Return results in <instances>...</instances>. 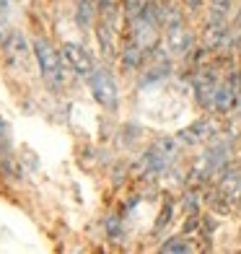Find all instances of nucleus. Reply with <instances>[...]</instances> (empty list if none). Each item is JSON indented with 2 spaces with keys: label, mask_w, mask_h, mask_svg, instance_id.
<instances>
[{
  "label": "nucleus",
  "mask_w": 241,
  "mask_h": 254,
  "mask_svg": "<svg viewBox=\"0 0 241 254\" xmlns=\"http://www.w3.org/2000/svg\"><path fill=\"white\" fill-rule=\"evenodd\" d=\"M143 60H145V50H143L137 42H132V39H130V42L120 50V63H122V67H124L127 73L140 70Z\"/></svg>",
  "instance_id": "0eeeda50"
},
{
  "label": "nucleus",
  "mask_w": 241,
  "mask_h": 254,
  "mask_svg": "<svg viewBox=\"0 0 241 254\" xmlns=\"http://www.w3.org/2000/svg\"><path fill=\"white\" fill-rule=\"evenodd\" d=\"M236 107L241 109V73H236Z\"/></svg>",
  "instance_id": "6ab92c4d"
},
{
  "label": "nucleus",
  "mask_w": 241,
  "mask_h": 254,
  "mask_svg": "<svg viewBox=\"0 0 241 254\" xmlns=\"http://www.w3.org/2000/svg\"><path fill=\"white\" fill-rule=\"evenodd\" d=\"M169 215H171V205H166L164 207V213H161V218H158V223H156V228H161L164 223H169Z\"/></svg>",
  "instance_id": "a211bd4d"
},
{
  "label": "nucleus",
  "mask_w": 241,
  "mask_h": 254,
  "mask_svg": "<svg viewBox=\"0 0 241 254\" xmlns=\"http://www.w3.org/2000/svg\"><path fill=\"white\" fill-rule=\"evenodd\" d=\"M161 252H192V244L187 239H169L161 244Z\"/></svg>",
  "instance_id": "4468645a"
},
{
  "label": "nucleus",
  "mask_w": 241,
  "mask_h": 254,
  "mask_svg": "<svg viewBox=\"0 0 241 254\" xmlns=\"http://www.w3.org/2000/svg\"><path fill=\"white\" fill-rule=\"evenodd\" d=\"M184 207H187V210H197V194H187V200H184Z\"/></svg>",
  "instance_id": "f3484780"
},
{
  "label": "nucleus",
  "mask_w": 241,
  "mask_h": 254,
  "mask_svg": "<svg viewBox=\"0 0 241 254\" xmlns=\"http://www.w3.org/2000/svg\"><path fill=\"white\" fill-rule=\"evenodd\" d=\"M0 143H8L5 140V122L3 120H0Z\"/></svg>",
  "instance_id": "aec40b11"
},
{
  "label": "nucleus",
  "mask_w": 241,
  "mask_h": 254,
  "mask_svg": "<svg viewBox=\"0 0 241 254\" xmlns=\"http://www.w3.org/2000/svg\"><path fill=\"white\" fill-rule=\"evenodd\" d=\"M153 148H156V151H161L166 158H171V156H174V151H177V143L171 140V137H161V140L153 143Z\"/></svg>",
  "instance_id": "2eb2a0df"
},
{
  "label": "nucleus",
  "mask_w": 241,
  "mask_h": 254,
  "mask_svg": "<svg viewBox=\"0 0 241 254\" xmlns=\"http://www.w3.org/2000/svg\"><path fill=\"white\" fill-rule=\"evenodd\" d=\"M0 47H3V57L10 67H26L29 57L34 55V47H29L24 31H18V29H8Z\"/></svg>",
  "instance_id": "f03ea898"
},
{
  "label": "nucleus",
  "mask_w": 241,
  "mask_h": 254,
  "mask_svg": "<svg viewBox=\"0 0 241 254\" xmlns=\"http://www.w3.org/2000/svg\"><path fill=\"white\" fill-rule=\"evenodd\" d=\"M114 24H109V21L101 18L99 21V26H96V39H99V47H101V55L104 57H112L117 55V44H114Z\"/></svg>",
  "instance_id": "1a4fd4ad"
},
{
  "label": "nucleus",
  "mask_w": 241,
  "mask_h": 254,
  "mask_svg": "<svg viewBox=\"0 0 241 254\" xmlns=\"http://www.w3.org/2000/svg\"><path fill=\"white\" fill-rule=\"evenodd\" d=\"M107 231H109V236L114 239V241H120V221H117V218H114V215H109L107 218Z\"/></svg>",
  "instance_id": "dca6fc26"
},
{
  "label": "nucleus",
  "mask_w": 241,
  "mask_h": 254,
  "mask_svg": "<svg viewBox=\"0 0 241 254\" xmlns=\"http://www.w3.org/2000/svg\"><path fill=\"white\" fill-rule=\"evenodd\" d=\"M213 132H215V127H213L210 120H197L192 127H187V130H181V132H179V140H181V143H187V145H194V143L208 140Z\"/></svg>",
  "instance_id": "6e6552de"
},
{
  "label": "nucleus",
  "mask_w": 241,
  "mask_h": 254,
  "mask_svg": "<svg viewBox=\"0 0 241 254\" xmlns=\"http://www.w3.org/2000/svg\"><path fill=\"white\" fill-rule=\"evenodd\" d=\"M234 0H210V13H208V24H226L228 10H231Z\"/></svg>",
  "instance_id": "9b49d317"
},
{
  "label": "nucleus",
  "mask_w": 241,
  "mask_h": 254,
  "mask_svg": "<svg viewBox=\"0 0 241 254\" xmlns=\"http://www.w3.org/2000/svg\"><path fill=\"white\" fill-rule=\"evenodd\" d=\"M236 107V75L218 83L215 88V99H213V109L221 112V114H228Z\"/></svg>",
  "instance_id": "423d86ee"
},
{
  "label": "nucleus",
  "mask_w": 241,
  "mask_h": 254,
  "mask_svg": "<svg viewBox=\"0 0 241 254\" xmlns=\"http://www.w3.org/2000/svg\"><path fill=\"white\" fill-rule=\"evenodd\" d=\"M5 8H8V0H0V13H5Z\"/></svg>",
  "instance_id": "4be33fe9"
},
{
  "label": "nucleus",
  "mask_w": 241,
  "mask_h": 254,
  "mask_svg": "<svg viewBox=\"0 0 241 254\" xmlns=\"http://www.w3.org/2000/svg\"><path fill=\"white\" fill-rule=\"evenodd\" d=\"M88 83H91V94H94V99L101 107L109 109V112L117 109L120 94H117V86H114V78L107 70H94L88 75Z\"/></svg>",
  "instance_id": "7ed1b4c3"
},
{
  "label": "nucleus",
  "mask_w": 241,
  "mask_h": 254,
  "mask_svg": "<svg viewBox=\"0 0 241 254\" xmlns=\"http://www.w3.org/2000/svg\"><path fill=\"white\" fill-rule=\"evenodd\" d=\"M60 52H62V57H65V63L73 67V73L83 75V78H88L91 73H94V57L88 55V50L83 47V44L65 42Z\"/></svg>",
  "instance_id": "20e7f679"
},
{
  "label": "nucleus",
  "mask_w": 241,
  "mask_h": 254,
  "mask_svg": "<svg viewBox=\"0 0 241 254\" xmlns=\"http://www.w3.org/2000/svg\"><path fill=\"white\" fill-rule=\"evenodd\" d=\"M31 47H34V57H37V65H39L42 78L47 80L52 88L65 86V67H62L65 57H60V52H57L52 44L47 39H42V37L34 39Z\"/></svg>",
  "instance_id": "f257e3e1"
},
{
  "label": "nucleus",
  "mask_w": 241,
  "mask_h": 254,
  "mask_svg": "<svg viewBox=\"0 0 241 254\" xmlns=\"http://www.w3.org/2000/svg\"><path fill=\"white\" fill-rule=\"evenodd\" d=\"M158 21H161V29L179 26V24H184V13H181V8L177 3L164 0V3H158Z\"/></svg>",
  "instance_id": "9d476101"
},
{
  "label": "nucleus",
  "mask_w": 241,
  "mask_h": 254,
  "mask_svg": "<svg viewBox=\"0 0 241 254\" xmlns=\"http://www.w3.org/2000/svg\"><path fill=\"white\" fill-rule=\"evenodd\" d=\"M145 3H148V0H122V13H124V18H127V21L140 18Z\"/></svg>",
  "instance_id": "ddd939ff"
},
{
  "label": "nucleus",
  "mask_w": 241,
  "mask_h": 254,
  "mask_svg": "<svg viewBox=\"0 0 241 254\" xmlns=\"http://www.w3.org/2000/svg\"><path fill=\"white\" fill-rule=\"evenodd\" d=\"M234 24H236V29H241V8H239V13H236V18H234Z\"/></svg>",
  "instance_id": "412c9836"
},
{
  "label": "nucleus",
  "mask_w": 241,
  "mask_h": 254,
  "mask_svg": "<svg viewBox=\"0 0 241 254\" xmlns=\"http://www.w3.org/2000/svg\"><path fill=\"white\" fill-rule=\"evenodd\" d=\"M192 44H194V34H192L184 24L169 26V29H166V47H169V52L187 55V52L192 50Z\"/></svg>",
  "instance_id": "39448f33"
},
{
  "label": "nucleus",
  "mask_w": 241,
  "mask_h": 254,
  "mask_svg": "<svg viewBox=\"0 0 241 254\" xmlns=\"http://www.w3.org/2000/svg\"><path fill=\"white\" fill-rule=\"evenodd\" d=\"M91 16H94L91 3H88V0H78V5H75V24L80 29H88L91 26Z\"/></svg>",
  "instance_id": "f8f14e48"
}]
</instances>
